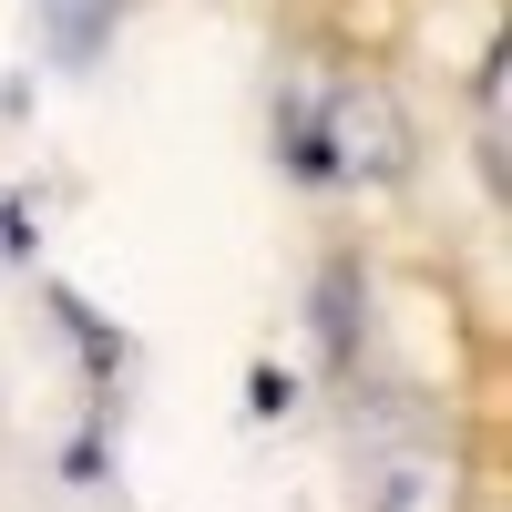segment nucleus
Segmentation results:
<instances>
[{
    "label": "nucleus",
    "mask_w": 512,
    "mask_h": 512,
    "mask_svg": "<svg viewBox=\"0 0 512 512\" xmlns=\"http://www.w3.org/2000/svg\"><path fill=\"white\" fill-rule=\"evenodd\" d=\"M318 113V175H338V185H390L400 164H410V123H400V103L379 93V82H338L328 103H308Z\"/></svg>",
    "instance_id": "1"
},
{
    "label": "nucleus",
    "mask_w": 512,
    "mask_h": 512,
    "mask_svg": "<svg viewBox=\"0 0 512 512\" xmlns=\"http://www.w3.org/2000/svg\"><path fill=\"white\" fill-rule=\"evenodd\" d=\"M113 11H123V0H41V31H52L62 62H93L103 31H113Z\"/></svg>",
    "instance_id": "2"
},
{
    "label": "nucleus",
    "mask_w": 512,
    "mask_h": 512,
    "mask_svg": "<svg viewBox=\"0 0 512 512\" xmlns=\"http://www.w3.org/2000/svg\"><path fill=\"white\" fill-rule=\"evenodd\" d=\"M369 512H451V482L431 461H390V472L369 482Z\"/></svg>",
    "instance_id": "3"
},
{
    "label": "nucleus",
    "mask_w": 512,
    "mask_h": 512,
    "mask_svg": "<svg viewBox=\"0 0 512 512\" xmlns=\"http://www.w3.org/2000/svg\"><path fill=\"white\" fill-rule=\"evenodd\" d=\"M349 297H359V277L338 267V277H328V308H318V328H328V349H338V359H349Z\"/></svg>",
    "instance_id": "4"
}]
</instances>
